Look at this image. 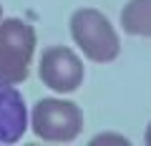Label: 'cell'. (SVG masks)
<instances>
[{
    "mask_svg": "<svg viewBox=\"0 0 151 146\" xmlns=\"http://www.w3.org/2000/svg\"><path fill=\"white\" fill-rule=\"evenodd\" d=\"M38 73L40 81L55 93H73L83 83V63L65 45H53L43 50Z\"/></svg>",
    "mask_w": 151,
    "mask_h": 146,
    "instance_id": "277c9868",
    "label": "cell"
},
{
    "mask_svg": "<svg viewBox=\"0 0 151 146\" xmlns=\"http://www.w3.org/2000/svg\"><path fill=\"white\" fill-rule=\"evenodd\" d=\"M0 18H3V5H0Z\"/></svg>",
    "mask_w": 151,
    "mask_h": 146,
    "instance_id": "ba28073f",
    "label": "cell"
},
{
    "mask_svg": "<svg viewBox=\"0 0 151 146\" xmlns=\"http://www.w3.org/2000/svg\"><path fill=\"white\" fill-rule=\"evenodd\" d=\"M30 126L38 139L65 144V141H73L81 134L83 114L76 103L63 101V98H40L33 106Z\"/></svg>",
    "mask_w": 151,
    "mask_h": 146,
    "instance_id": "3957f363",
    "label": "cell"
},
{
    "mask_svg": "<svg viewBox=\"0 0 151 146\" xmlns=\"http://www.w3.org/2000/svg\"><path fill=\"white\" fill-rule=\"evenodd\" d=\"M35 50V30L20 18H8L0 23V81L20 83L30 73V60Z\"/></svg>",
    "mask_w": 151,
    "mask_h": 146,
    "instance_id": "7a4b0ae2",
    "label": "cell"
},
{
    "mask_svg": "<svg viewBox=\"0 0 151 146\" xmlns=\"http://www.w3.org/2000/svg\"><path fill=\"white\" fill-rule=\"evenodd\" d=\"M144 139H146V144L151 146V124H149V129H146V136H144Z\"/></svg>",
    "mask_w": 151,
    "mask_h": 146,
    "instance_id": "52a82bcc",
    "label": "cell"
},
{
    "mask_svg": "<svg viewBox=\"0 0 151 146\" xmlns=\"http://www.w3.org/2000/svg\"><path fill=\"white\" fill-rule=\"evenodd\" d=\"M28 129V108L15 86L0 81V144H15Z\"/></svg>",
    "mask_w": 151,
    "mask_h": 146,
    "instance_id": "5b68a950",
    "label": "cell"
},
{
    "mask_svg": "<svg viewBox=\"0 0 151 146\" xmlns=\"http://www.w3.org/2000/svg\"><path fill=\"white\" fill-rule=\"evenodd\" d=\"M121 28L129 35L151 38V0H129L121 10Z\"/></svg>",
    "mask_w": 151,
    "mask_h": 146,
    "instance_id": "8992f818",
    "label": "cell"
},
{
    "mask_svg": "<svg viewBox=\"0 0 151 146\" xmlns=\"http://www.w3.org/2000/svg\"><path fill=\"white\" fill-rule=\"evenodd\" d=\"M70 38L86 58L96 63H111L121 50L119 35L111 20L96 8H78L68 20Z\"/></svg>",
    "mask_w": 151,
    "mask_h": 146,
    "instance_id": "6da1fadb",
    "label": "cell"
}]
</instances>
